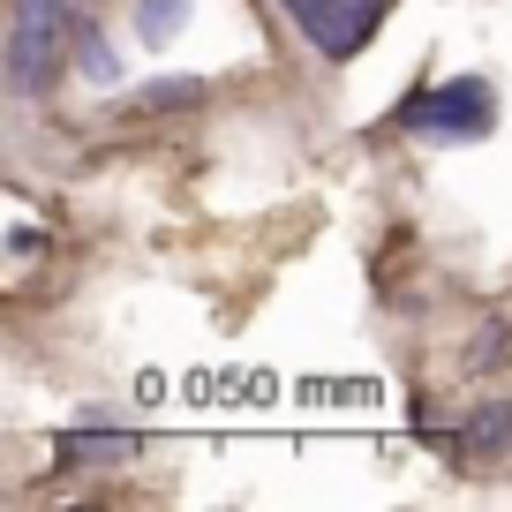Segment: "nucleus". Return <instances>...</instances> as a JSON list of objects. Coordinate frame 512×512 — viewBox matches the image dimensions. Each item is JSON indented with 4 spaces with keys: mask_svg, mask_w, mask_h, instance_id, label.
I'll return each mask as SVG.
<instances>
[{
    "mask_svg": "<svg viewBox=\"0 0 512 512\" xmlns=\"http://www.w3.org/2000/svg\"><path fill=\"white\" fill-rule=\"evenodd\" d=\"M136 437L128 430H68L61 437V467H83V460H128Z\"/></svg>",
    "mask_w": 512,
    "mask_h": 512,
    "instance_id": "20e7f679",
    "label": "nucleus"
},
{
    "mask_svg": "<svg viewBox=\"0 0 512 512\" xmlns=\"http://www.w3.org/2000/svg\"><path fill=\"white\" fill-rule=\"evenodd\" d=\"M189 98H204V83H151V91H144V113H166V106H189Z\"/></svg>",
    "mask_w": 512,
    "mask_h": 512,
    "instance_id": "0eeeda50",
    "label": "nucleus"
},
{
    "mask_svg": "<svg viewBox=\"0 0 512 512\" xmlns=\"http://www.w3.org/2000/svg\"><path fill=\"white\" fill-rule=\"evenodd\" d=\"M76 61H83V76L113 83V53H106V38H98V31H83V53H76Z\"/></svg>",
    "mask_w": 512,
    "mask_h": 512,
    "instance_id": "6e6552de",
    "label": "nucleus"
},
{
    "mask_svg": "<svg viewBox=\"0 0 512 512\" xmlns=\"http://www.w3.org/2000/svg\"><path fill=\"white\" fill-rule=\"evenodd\" d=\"M61 31H68V0H16L8 23V91L46 98L61 76Z\"/></svg>",
    "mask_w": 512,
    "mask_h": 512,
    "instance_id": "f257e3e1",
    "label": "nucleus"
},
{
    "mask_svg": "<svg viewBox=\"0 0 512 512\" xmlns=\"http://www.w3.org/2000/svg\"><path fill=\"white\" fill-rule=\"evenodd\" d=\"M279 8L302 23V38L324 61H354V53L377 38V23L392 16V0H279Z\"/></svg>",
    "mask_w": 512,
    "mask_h": 512,
    "instance_id": "7ed1b4c3",
    "label": "nucleus"
},
{
    "mask_svg": "<svg viewBox=\"0 0 512 512\" xmlns=\"http://www.w3.org/2000/svg\"><path fill=\"white\" fill-rule=\"evenodd\" d=\"M505 437H512V400H490L467 415V452H497Z\"/></svg>",
    "mask_w": 512,
    "mask_h": 512,
    "instance_id": "39448f33",
    "label": "nucleus"
},
{
    "mask_svg": "<svg viewBox=\"0 0 512 512\" xmlns=\"http://www.w3.org/2000/svg\"><path fill=\"white\" fill-rule=\"evenodd\" d=\"M392 121L422 128V136H445V144H475V136L497 128V91L482 76H452V83H437V91H415Z\"/></svg>",
    "mask_w": 512,
    "mask_h": 512,
    "instance_id": "f03ea898",
    "label": "nucleus"
},
{
    "mask_svg": "<svg viewBox=\"0 0 512 512\" xmlns=\"http://www.w3.org/2000/svg\"><path fill=\"white\" fill-rule=\"evenodd\" d=\"M181 23H189V0H136V31L159 46V38H174Z\"/></svg>",
    "mask_w": 512,
    "mask_h": 512,
    "instance_id": "423d86ee",
    "label": "nucleus"
}]
</instances>
